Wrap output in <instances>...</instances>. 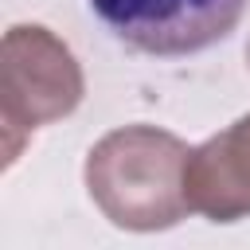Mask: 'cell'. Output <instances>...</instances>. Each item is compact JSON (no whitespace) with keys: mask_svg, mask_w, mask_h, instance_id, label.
Returning a JSON list of instances; mask_svg holds the SVG:
<instances>
[{"mask_svg":"<svg viewBox=\"0 0 250 250\" xmlns=\"http://www.w3.org/2000/svg\"><path fill=\"white\" fill-rule=\"evenodd\" d=\"M191 148L156 125H121L86 156V191L94 207L121 230H168L191 215L188 203Z\"/></svg>","mask_w":250,"mask_h":250,"instance_id":"cell-1","label":"cell"},{"mask_svg":"<svg viewBox=\"0 0 250 250\" xmlns=\"http://www.w3.org/2000/svg\"><path fill=\"white\" fill-rule=\"evenodd\" d=\"M0 82V141L4 168H12L35 129L78 109L86 82L74 51L43 23H16L4 35Z\"/></svg>","mask_w":250,"mask_h":250,"instance_id":"cell-2","label":"cell"},{"mask_svg":"<svg viewBox=\"0 0 250 250\" xmlns=\"http://www.w3.org/2000/svg\"><path fill=\"white\" fill-rule=\"evenodd\" d=\"M250 0H90V12L125 47L156 59L199 55L227 39Z\"/></svg>","mask_w":250,"mask_h":250,"instance_id":"cell-3","label":"cell"},{"mask_svg":"<svg viewBox=\"0 0 250 250\" xmlns=\"http://www.w3.org/2000/svg\"><path fill=\"white\" fill-rule=\"evenodd\" d=\"M184 188L191 211L211 223H238L250 215V113L191 148Z\"/></svg>","mask_w":250,"mask_h":250,"instance_id":"cell-4","label":"cell"},{"mask_svg":"<svg viewBox=\"0 0 250 250\" xmlns=\"http://www.w3.org/2000/svg\"><path fill=\"white\" fill-rule=\"evenodd\" d=\"M246 66H250V47H246Z\"/></svg>","mask_w":250,"mask_h":250,"instance_id":"cell-5","label":"cell"}]
</instances>
